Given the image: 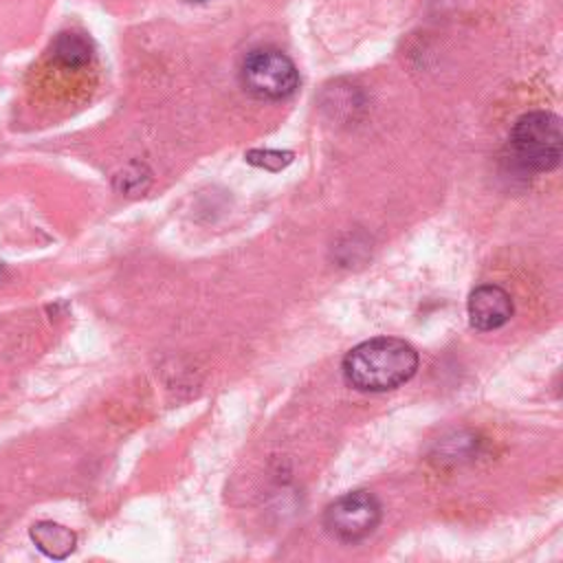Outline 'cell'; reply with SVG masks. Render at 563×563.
I'll use <instances>...</instances> for the list:
<instances>
[{
	"label": "cell",
	"instance_id": "1",
	"mask_svg": "<svg viewBox=\"0 0 563 563\" xmlns=\"http://www.w3.org/2000/svg\"><path fill=\"white\" fill-rule=\"evenodd\" d=\"M418 369V352L402 339L376 336L354 345L343 356V378L358 391H389Z\"/></svg>",
	"mask_w": 563,
	"mask_h": 563
},
{
	"label": "cell",
	"instance_id": "10",
	"mask_svg": "<svg viewBox=\"0 0 563 563\" xmlns=\"http://www.w3.org/2000/svg\"><path fill=\"white\" fill-rule=\"evenodd\" d=\"M2 277H4V268H2V264H0V282H2Z\"/></svg>",
	"mask_w": 563,
	"mask_h": 563
},
{
	"label": "cell",
	"instance_id": "8",
	"mask_svg": "<svg viewBox=\"0 0 563 563\" xmlns=\"http://www.w3.org/2000/svg\"><path fill=\"white\" fill-rule=\"evenodd\" d=\"M152 183V172L143 163H130L114 176V189L125 196H139L147 191Z\"/></svg>",
	"mask_w": 563,
	"mask_h": 563
},
{
	"label": "cell",
	"instance_id": "6",
	"mask_svg": "<svg viewBox=\"0 0 563 563\" xmlns=\"http://www.w3.org/2000/svg\"><path fill=\"white\" fill-rule=\"evenodd\" d=\"M31 541L40 552H44L48 559H66L75 545H77V534L55 521H37L29 530Z\"/></svg>",
	"mask_w": 563,
	"mask_h": 563
},
{
	"label": "cell",
	"instance_id": "3",
	"mask_svg": "<svg viewBox=\"0 0 563 563\" xmlns=\"http://www.w3.org/2000/svg\"><path fill=\"white\" fill-rule=\"evenodd\" d=\"M240 81L253 97L279 101L297 90L299 70L295 62L279 48L262 46L249 51L242 59Z\"/></svg>",
	"mask_w": 563,
	"mask_h": 563
},
{
	"label": "cell",
	"instance_id": "7",
	"mask_svg": "<svg viewBox=\"0 0 563 563\" xmlns=\"http://www.w3.org/2000/svg\"><path fill=\"white\" fill-rule=\"evenodd\" d=\"M51 57L57 66L77 70V68H84L92 59V46H90L88 37H84L81 33L64 31L53 40Z\"/></svg>",
	"mask_w": 563,
	"mask_h": 563
},
{
	"label": "cell",
	"instance_id": "9",
	"mask_svg": "<svg viewBox=\"0 0 563 563\" xmlns=\"http://www.w3.org/2000/svg\"><path fill=\"white\" fill-rule=\"evenodd\" d=\"M292 154L290 152H279V150H251L246 152V161L251 165L264 167V169H282L290 163Z\"/></svg>",
	"mask_w": 563,
	"mask_h": 563
},
{
	"label": "cell",
	"instance_id": "5",
	"mask_svg": "<svg viewBox=\"0 0 563 563\" xmlns=\"http://www.w3.org/2000/svg\"><path fill=\"white\" fill-rule=\"evenodd\" d=\"M468 310V321L475 330H497L504 323H508V319L512 317V299L510 295L495 284H484L477 286L466 303Z\"/></svg>",
	"mask_w": 563,
	"mask_h": 563
},
{
	"label": "cell",
	"instance_id": "11",
	"mask_svg": "<svg viewBox=\"0 0 563 563\" xmlns=\"http://www.w3.org/2000/svg\"><path fill=\"white\" fill-rule=\"evenodd\" d=\"M189 2H207V0H189Z\"/></svg>",
	"mask_w": 563,
	"mask_h": 563
},
{
	"label": "cell",
	"instance_id": "4",
	"mask_svg": "<svg viewBox=\"0 0 563 563\" xmlns=\"http://www.w3.org/2000/svg\"><path fill=\"white\" fill-rule=\"evenodd\" d=\"M380 515V501L369 490H352L325 508L323 526L334 539L356 543L376 530Z\"/></svg>",
	"mask_w": 563,
	"mask_h": 563
},
{
	"label": "cell",
	"instance_id": "2",
	"mask_svg": "<svg viewBox=\"0 0 563 563\" xmlns=\"http://www.w3.org/2000/svg\"><path fill=\"white\" fill-rule=\"evenodd\" d=\"M508 147L517 167L532 174L552 172L563 156L561 119L550 110L521 114L510 130Z\"/></svg>",
	"mask_w": 563,
	"mask_h": 563
}]
</instances>
